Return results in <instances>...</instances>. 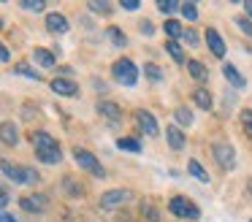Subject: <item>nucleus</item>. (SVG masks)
Returning <instances> with one entry per match:
<instances>
[{"label": "nucleus", "mask_w": 252, "mask_h": 222, "mask_svg": "<svg viewBox=\"0 0 252 222\" xmlns=\"http://www.w3.org/2000/svg\"><path fill=\"white\" fill-rule=\"evenodd\" d=\"M111 76H114V81H120V84H125V87H136L138 68L133 65V60L122 57V60H117V63L111 65Z\"/></svg>", "instance_id": "obj_1"}, {"label": "nucleus", "mask_w": 252, "mask_h": 222, "mask_svg": "<svg viewBox=\"0 0 252 222\" xmlns=\"http://www.w3.org/2000/svg\"><path fill=\"white\" fill-rule=\"evenodd\" d=\"M168 211L174 217H179V220H198V217H201V209H198L195 203H192V200H187L185 195H174V198L168 200Z\"/></svg>", "instance_id": "obj_2"}, {"label": "nucleus", "mask_w": 252, "mask_h": 222, "mask_svg": "<svg viewBox=\"0 0 252 222\" xmlns=\"http://www.w3.org/2000/svg\"><path fill=\"white\" fill-rule=\"evenodd\" d=\"M73 160H76V165L79 168H84L87 173H93V176H100L103 179L106 176V171L100 168V162H98V157L93 155V152H87V149H73Z\"/></svg>", "instance_id": "obj_3"}, {"label": "nucleus", "mask_w": 252, "mask_h": 222, "mask_svg": "<svg viewBox=\"0 0 252 222\" xmlns=\"http://www.w3.org/2000/svg\"><path fill=\"white\" fill-rule=\"evenodd\" d=\"M212 155H214V160L220 162V168H225V171H233L236 168V149L230 144H225V141L212 144Z\"/></svg>", "instance_id": "obj_4"}, {"label": "nucleus", "mask_w": 252, "mask_h": 222, "mask_svg": "<svg viewBox=\"0 0 252 222\" xmlns=\"http://www.w3.org/2000/svg\"><path fill=\"white\" fill-rule=\"evenodd\" d=\"M133 198V192L130 190H109V192H103L100 195V209H106V211H111V209H117V206H122V203H127V200Z\"/></svg>", "instance_id": "obj_5"}, {"label": "nucleus", "mask_w": 252, "mask_h": 222, "mask_svg": "<svg viewBox=\"0 0 252 222\" xmlns=\"http://www.w3.org/2000/svg\"><path fill=\"white\" fill-rule=\"evenodd\" d=\"M98 114L109 122V127H117V125H122V108H120V103H114V100H100L98 106Z\"/></svg>", "instance_id": "obj_6"}, {"label": "nucleus", "mask_w": 252, "mask_h": 222, "mask_svg": "<svg viewBox=\"0 0 252 222\" xmlns=\"http://www.w3.org/2000/svg\"><path fill=\"white\" fill-rule=\"evenodd\" d=\"M46 206H49V198H46V195H41V192H33V195L19 198V209L30 211V214H41V211H46Z\"/></svg>", "instance_id": "obj_7"}, {"label": "nucleus", "mask_w": 252, "mask_h": 222, "mask_svg": "<svg viewBox=\"0 0 252 222\" xmlns=\"http://www.w3.org/2000/svg\"><path fill=\"white\" fill-rule=\"evenodd\" d=\"M136 122H138V127L144 130L147 135H158L160 133V127H158V119H155V114L152 111H147V108H136Z\"/></svg>", "instance_id": "obj_8"}, {"label": "nucleus", "mask_w": 252, "mask_h": 222, "mask_svg": "<svg viewBox=\"0 0 252 222\" xmlns=\"http://www.w3.org/2000/svg\"><path fill=\"white\" fill-rule=\"evenodd\" d=\"M49 87H52V92H55V95H65V97L79 95V84H76L73 79H65V76H57V79H52Z\"/></svg>", "instance_id": "obj_9"}, {"label": "nucleus", "mask_w": 252, "mask_h": 222, "mask_svg": "<svg viewBox=\"0 0 252 222\" xmlns=\"http://www.w3.org/2000/svg\"><path fill=\"white\" fill-rule=\"evenodd\" d=\"M46 30H49L52 35H65V32H68V19H65V14H60V11H52V14H46Z\"/></svg>", "instance_id": "obj_10"}, {"label": "nucleus", "mask_w": 252, "mask_h": 222, "mask_svg": "<svg viewBox=\"0 0 252 222\" xmlns=\"http://www.w3.org/2000/svg\"><path fill=\"white\" fill-rule=\"evenodd\" d=\"M206 46H209V52H212L217 60L225 57V41H222V35H220L214 27H209V30H206Z\"/></svg>", "instance_id": "obj_11"}, {"label": "nucleus", "mask_w": 252, "mask_h": 222, "mask_svg": "<svg viewBox=\"0 0 252 222\" xmlns=\"http://www.w3.org/2000/svg\"><path fill=\"white\" fill-rule=\"evenodd\" d=\"M30 144H33V149H55V146H60L55 141V135H49L46 130H33L30 133Z\"/></svg>", "instance_id": "obj_12"}, {"label": "nucleus", "mask_w": 252, "mask_h": 222, "mask_svg": "<svg viewBox=\"0 0 252 222\" xmlns=\"http://www.w3.org/2000/svg\"><path fill=\"white\" fill-rule=\"evenodd\" d=\"M3 176L14 184H28V176H25V165H14V162L3 160Z\"/></svg>", "instance_id": "obj_13"}, {"label": "nucleus", "mask_w": 252, "mask_h": 222, "mask_svg": "<svg viewBox=\"0 0 252 222\" xmlns=\"http://www.w3.org/2000/svg\"><path fill=\"white\" fill-rule=\"evenodd\" d=\"M165 138H168V146L174 152L185 149V133H182L179 125H168V127H165Z\"/></svg>", "instance_id": "obj_14"}, {"label": "nucleus", "mask_w": 252, "mask_h": 222, "mask_svg": "<svg viewBox=\"0 0 252 222\" xmlns=\"http://www.w3.org/2000/svg\"><path fill=\"white\" fill-rule=\"evenodd\" d=\"M187 73H190L195 81H201V84L209 81V70H206V65H203L201 60H187Z\"/></svg>", "instance_id": "obj_15"}, {"label": "nucleus", "mask_w": 252, "mask_h": 222, "mask_svg": "<svg viewBox=\"0 0 252 222\" xmlns=\"http://www.w3.org/2000/svg\"><path fill=\"white\" fill-rule=\"evenodd\" d=\"M0 135H3V146H17L19 144V130L14 122H3L0 125Z\"/></svg>", "instance_id": "obj_16"}, {"label": "nucleus", "mask_w": 252, "mask_h": 222, "mask_svg": "<svg viewBox=\"0 0 252 222\" xmlns=\"http://www.w3.org/2000/svg\"><path fill=\"white\" fill-rule=\"evenodd\" d=\"M192 103H195L198 108H212L214 106V97H212V92L206 90V87H198V90H192Z\"/></svg>", "instance_id": "obj_17"}, {"label": "nucleus", "mask_w": 252, "mask_h": 222, "mask_svg": "<svg viewBox=\"0 0 252 222\" xmlns=\"http://www.w3.org/2000/svg\"><path fill=\"white\" fill-rule=\"evenodd\" d=\"M33 63L41 65V68H55V54H52L49 49L35 46V49H33Z\"/></svg>", "instance_id": "obj_18"}, {"label": "nucleus", "mask_w": 252, "mask_h": 222, "mask_svg": "<svg viewBox=\"0 0 252 222\" xmlns=\"http://www.w3.org/2000/svg\"><path fill=\"white\" fill-rule=\"evenodd\" d=\"M35 157L41 162H46V165H57L63 160V152H60V146H55V149H35Z\"/></svg>", "instance_id": "obj_19"}, {"label": "nucleus", "mask_w": 252, "mask_h": 222, "mask_svg": "<svg viewBox=\"0 0 252 222\" xmlns=\"http://www.w3.org/2000/svg\"><path fill=\"white\" fill-rule=\"evenodd\" d=\"M222 73H225V79H228L230 84L236 87V90H244V84H247L244 76H241V73H239V70H236L230 63H225V65H222Z\"/></svg>", "instance_id": "obj_20"}, {"label": "nucleus", "mask_w": 252, "mask_h": 222, "mask_svg": "<svg viewBox=\"0 0 252 222\" xmlns=\"http://www.w3.org/2000/svg\"><path fill=\"white\" fill-rule=\"evenodd\" d=\"M163 32L168 35V41H179V38L185 35V27H182L176 19H165L163 22Z\"/></svg>", "instance_id": "obj_21"}, {"label": "nucleus", "mask_w": 252, "mask_h": 222, "mask_svg": "<svg viewBox=\"0 0 252 222\" xmlns=\"http://www.w3.org/2000/svg\"><path fill=\"white\" fill-rule=\"evenodd\" d=\"M106 38H109L114 46H127V35H125V30H120V27H106V32H103Z\"/></svg>", "instance_id": "obj_22"}, {"label": "nucleus", "mask_w": 252, "mask_h": 222, "mask_svg": "<svg viewBox=\"0 0 252 222\" xmlns=\"http://www.w3.org/2000/svg\"><path fill=\"white\" fill-rule=\"evenodd\" d=\"M165 52L174 57V63H179V65H187V54L182 52V46L176 41H165Z\"/></svg>", "instance_id": "obj_23"}, {"label": "nucleus", "mask_w": 252, "mask_h": 222, "mask_svg": "<svg viewBox=\"0 0 252 222\" xmlns=\"http://www.w3.org/2000/svg\"><path fill=\"white\" fill-rule=\"evenodd\" d=\"M14 73H17V76H25V79H30V81H41L38 70L30 68L28 63H17V65H14Z\"/></svg>", "instance_id": "obj_24"}, {"label": "nucleus", "mask_w": 252, "mask_h": 222, "mask_svg": "<svg viewBox=\"0 0 252 222\" xmlns=\"http://www.w3.org/2000/svg\"><path fill=\"white\" fill-rule=\"evenodd\" d=\"M174 119H176V125H179V127H190V125H192V111L187 106H179L174 111Z\"/></svg>", "instance_id": "obj_25"}, {"label": "nucleus", "mask_w": 252, "mask_h": 222, "mask_svg": "<svg viewBox=\"0 0 252 222\" xmlns=\"http://www.w3.org/2000/svg\"><path fill=\"white\" fill-rule=\"evenodd\" d=\"M90 11H95V14H103V16H111V11H114V3H109V0H93V3H87Z\"/></svg>", "instance_id": "obj_26"}, {"label": "nucleus", "mask_w": 252, "mask_h": 222, "mask_svg": "<svg viewBox=\"0 0 252 222\" xmlns=\"http://www.w3.org/2000/svg\"><path fill=\"white\" fill-rule=\"evenodd\" d=\"M187 171H190V173H192V176H195V179H198V182H203V184H209V173H206V171H203V165H201V162H198V160H190V162H187Z\"/></svg>", "instance_id": "obj_27"}, {"label": "nucleus", "mask_w": 252, "mask_h": 222, "mask_svg": "<svg viewBox=\"0 0 252 222\" xmlns=\"http://www.w3.org/2000/svg\"><path fill=\"white\" fill-rule=\"evenodd\" d=\"M60 184L65 187V195H71V198H79V195L84 192V187H82V184H76V182H73V176H65Z\"/></svg>", "instance_id": "obj_28"}, {"label": "nucleus", "mask_w": 252, "mask_h": 222, "mask_svg": "<svg viewBox=\"0 0 252 222\" xmlns=\"http://www.w3.org/2000/svg\"><path fill=\"white\" fill-rule=\"evenodd\" d=\"M144 76H147L149 81H155V84L165 79V73H163V70L158 68V65H152V63H147V65H144Z\"/></svg>", "instance_id": "obj_29"}, {"label": "nucleus", "mask_w": 252, "mask_h": 222, "mask_svg": "<svg viewBox=\"0 0 252 222\" xmlns=\"http://www.w3.org/2000/svg\"><path fill=\"white\" fill-rule=\"evenodd\" d=\"M117 146H120L122 152H133V155L141 152V144H138L136 138H120V141H117Z\"/></svg>", "instance_id": "obj_30"}, {"label": "nucleus", "mask_w": 252, "mask_h": 222, "mask_svg": "<svg viewBox=\"0 0 252 222\" xmlns=\"http://www.w3.org/2000/svg\"><path fill=\"white\" fill-rule=\"evenodd\" d=\"M179 14L185 16L187 22H195V19H198V5H195V3H182Z\"/></svg>", "instance_id": "obj_31"}, {"label": "nucleus", "mask_w": 252, "mask_h": 222, "mask_svg": "<svg viewBox=\"0 0 252 222\" xmlns=\"http://www.w3.org/2000/svg\"><path fill=\"white\" fill-rule=\"evenodd\" d=\"M19 5H22L25 11H44L46 8V0H22Z\"/></svg>", "instance_id": "obj_32"}, {"label": "nucleus", "mask_w": 252, "mask_h": 222, "mask_svg": "<svg viewBox=\"0 0 252 222\" xmlns=\"http://www.w3.org/2000/svg\"><path fill=\"white\" fill-rule=\"evenodd\" d=\"M158 8L163 11V14H174V11H179V8H182V3H174V0H160Z\"/></svg>", "instance_id": "obj_33"}, {"label": "nucleus", "mask_w": 252, "mask_h": 222, "mask_svg": "<svg viewBox=\"0 0 252 222\" xmlns=\"http://www.w3.org/2000/svg\"><path fill=\"white\" fill-rule=\"evenodd\" d=\"M236 25H239V30L244 32V35L252 38V19H247V16H236Z\"/></svg>", "instance_id": "obj_34"}, {"label": "nucleus", "mask_w": 252, "mask_h": 222, "mask_svg": "<svg viewBox=\"0 0 252 222\" xmlns=\"http://www.w3.org/2000/svg\"><path fill=\"white\" fill-rule=\"evenodd\" d=\"M241 125H244L247 133H252V108H244V111H241Z\"/></svg>", "instance_id": "obj_35"}, {"label": "nucleus", "mask_w": 252, "mask_h": 222, "mask_svg": "<svg viewBox=\"0 0 252 222\" xmlns=\"http://www.w3.org/2000/svg\"><path fill=\"white\" fill-rule=\"evenodd\" d=\"M182 41H187L190 46H198V43H201V38H198V32H195V30H185V35H182Z\"/></svg>", "instance_id": "obj_36"}, {"label": "nucleus", "mask_w": 252, "mask_h": 222, "mask_svg": "<svg viewBox=\"0 0 252 222\" xmlns=\"http://www.w3.org/2000/svg\"><path fill=\"white\" fill-rule=\"evenodd\" d=\"M25 176H28V184H38V171H35V168H28L25 165Z\"/></svg>", "instance_id": "obj_37"}, {"label": "nucleus", "mask_w": 252, "mask_h": 222, "mask_svg": "<svg viewBox=\"0 0 252 222\" xmlns=\"http://www.w3.org/2000/svg\"><path fill=\"white\" fill-rule=\"evenodd\" d=\"M138 30H141L144 35H152V32H155V25H152V22H141V25H138Z\"/></svg>", "instance_id": "obj_38"}, {"label": "nucleus", "mask_w": 252, "mask_h": 222, "mask_svg": "<svg viewBox=\"0 0 252 222\" xmlns=\"http://www.w3.org/2000/svg\"><path fill=\"white\" fill-rule=\"evenodd\" d=\"M138 5H141L138 0H122V8L125 11H138Z\"/></svg>", "instance_id": "obj_39"}, {"label": "nucleus", "mask_w": 252, "mask_h": 222, "mask_svg": "<svg viewBox=\"0 0 252 222\" xmlns=\"http://www.w3.org/2000/svg\"><path fill=\"white\" fill-rule=\"evenodd\" d=\"M8 200H11V198H8V190H3V192H0V206L6 209V206H8Z\"/></svg>", "instance_id": "obj_40"}, {"label": "nucleus", "mask_w": 252, "mask_h": 222, "mask_svg": "<svg viewBox=\"0 0 252 222\" xmlns=\"http://www.w3.org/2000/svg\"><path fill=\"white\" fill-rule=\"evenodd\" d=\"M0 60H3V63H8V60H11V52H8V49H6V46L0 49Z\"/></svg>", "instance_id": "obj_41"}, {"label": "nucleus", "mask_w": 252, "mask_h": 222, "mask_svg": "<svg viewBox=\"0 0 252 222\" xmlns=\"http://www.w3.org/2000/svg\"><path fill=\"white\" fill-rule=\"evenodd\" d=\"M147 220L158 222V220H160V214H158V211H155V209H147Z\"/></svg>", "instance_id": "obj_42"}, {"label": "nucleus", "mask_w": 252, "mask_h": 222, "mask_svg": "<svg viewBox=\"0 0 252 222\" xmlns=\"http://www.w3.org/2000/svg\"><path fill=\"white\" fill-rule=\"evenodd\" d=\"M244 11H247V16H252V0H247V3H244Z\"/></svg>", "instance_id": "obj_43"}, {"label": "nucleus", "mask_w": 252, "mask_h": 222, "mask_svg": "<svg viewBox=\"0 0 252 222\" xmlns=\"http://www.w3.org/2000/svg\"><path fill=\"white\" fill-rule=\"evenodd\" d=\"M3 222H17V220H14L11 214H6V211H3Z\"/></svg>", "instance_id": "obj_44"}, {"label": "nucleus", "mask_w": 252, "mask_h": 222, "mask_svg": "<svg viewBox=\"0 0 252 222\" xmlns=\"http://www.w3.org/2000/svg\"><path fill=\"white\" fill-rule=\"evenodd\" d=\"M247 187H250V195H252V179H250V182H247Z\"/></svg>", "instance_id": "obj_45"}]
</instances>
